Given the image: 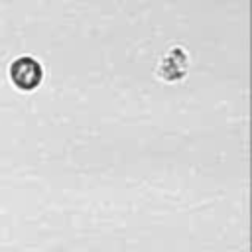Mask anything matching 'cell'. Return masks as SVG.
<instances>
[{"instance_id": "cell-1", "label": "cell", "mask_w": 252, "mask_h": 252, "mask_svg": "<svg viewBox=\"0 0 252 252\" xmlns=\"http://www.w3.org/2000/svg\"><path fill=\"white\" fill-rule=\"evenodd\" d=\"M10 79L12 83L22 91H33L39 87L43 79V67L37 59L24 55L12 61L10 65Z\"/></svg>"}, {"instance_id": "cell-2", "label": "cell", "mask_w": 252, "mask_h": 252, "mask_svg": "<svg viewBox=\"0 0 252 252\" xmlns=\"http://www.w3.org/2000/svg\"><path fill=\"white\" fill-rule=\"evenodd\" d=\"M189 69V57L181 47H171L159 61L158 75L163 81H179Z\"/></svg>"}]
</instances>
